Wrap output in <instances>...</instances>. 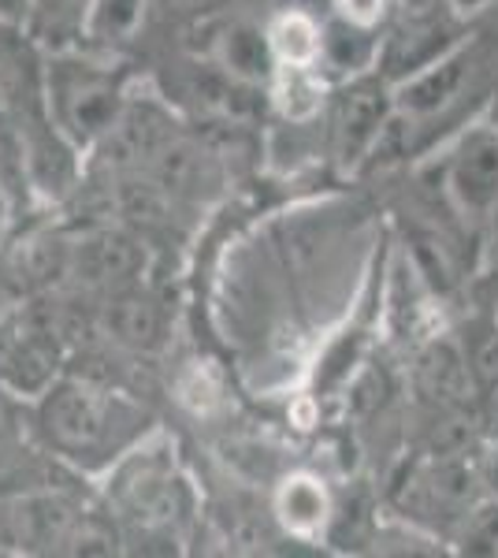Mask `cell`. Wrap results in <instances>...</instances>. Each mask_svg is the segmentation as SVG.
Instances as JSON below:
<instances>
[{
	"label": "cell",
	"instance_id": "cell-1",
	"mask_svg": "<svg viewBox=\"0 0 498 558\" xmlns=\"http://www.w3.org/2000/svg\"><path fill=\"white\" fill-rule=\"evenodd\" d=\"M49 101L57 131L71 146H97L123 112V89L112 71L60 57L49 71Z\"/></svg>",
	"mask_w": 498,
	"mask_h": 558
},
{
	"label": "cell",
	"instance_id": "cell-2",
	"mask_svg": "<svg viewBox=\"0 0 498 558\" xmlns=\"http://www.w3.org/2000/svg\"><path fill=\"white\" fill-rule=\"evenodd\" d=\"M394 116V86L387 78L357 75L350 78L347 89L335 101V160H339L347 172L357 165H365L376 153L379 138H384L387 123Z\"/></svg>",
	"mask_w": 498,
	"mask_h": 558
},
{
	"label": "cell",
	"instance_id": "cell-3",
	"mask_svg": "<svg viewBox=\"0 0 498 558\" xmlns=\"http://www.w3.org/2000/svg\"><path fill=\"white\" fill-rule=\"evenodd\" d=\"M41 425L49 439L71 454L101 451L116 428V402L83 384H57L45 391Z\"/></svg>",
	"mask_w": 498,
	"mask_h": 558
},
{
	"label": "cell",
	"instance_id": "cell-4",
	"mask_svg": "<svg viewBox=\"0 0 498 558\" xmlns=\"http://www.w3.org/2000/svg\"><path fill=\"white\" fill-rule=\"evenodd\" d=\"M447 194L465 220L498 213V128H476L447 160Z\"/></svg>",
	"mask_w": 498,
	"mask_h": 558
},
{
	"label": "cell",
	"instance_id": "cell-5",
	"mask_svg": "<svg viewBox=\"0 0 498 558\" xmlns=\"http://www.w3.org/2000/svg\"><path fill=\"white\" fill-rule=\"evenodd\" d=\"M473 60H476L473 45H465V41L450 45V49L442 52L439 60H432L428 68H421V71H413V75L391 83L394 86V108L416 123L447 112V108L461 97L469 75H473Z\"/></svg>",
	"mask_w": 498,
	"mask_h": 558
},
{
	"label": "cell",
	"instance_id": "cell-6",
	"mask_svg": "<svg viewBox=\"0 0 498 558\" xmlns=\"http://www.w3.org/2000/svg\"><path fill=\"white\" fill-rule=\"evenodd\" d=\"M175 138V128L157 105H123L120 120L112 123V131L105 134L97 146H105L108 160L120 168H138L153 165L160 149Z\"/></svg>",
	"mask_w": 498,
	"mask_h": 558
},
{
	"label": "cell",
	"instance_id": "cell-7",
	"mask_svg": "<svg viewBox=\"0 0 498 558\" xmlns=\"http://www.w3.org/2000/svg\"><path fill=\"white\" fill-rule=\"evenodd\" d=\"M216 68L250 86L271 83L279 60H276V52H271L268 31H260V26L250 20H231L216 34Z\"/></svg>",
	"mask_w": 498,
	"mask_h": 558
},
{
	"label": "cell",
	"instance_id": "cell-8",
	"mask_svg": "<svg viewBox=\"0 0 498 558\" xmlns=\"http://www.w3.org/2000/svg\"><path fill=\"white\" fill-rule=\"evenodd\" d=\"M331 492L320 476L291 473L276 492V521L297 539H316L331 521Z\"/></svg>",
	"mask_w": 498,
	"mask_h": 558
},
{
	"label": "cell",
	"instance_id": "cell-9",
	"mask_svg": "<svg viewBox=\"0 0 498 558\" xmlns=\"http://www.w3.org/2000/svg\"><path fill=\"white\" fill-rule=\"evenodd\" d=\"M458 45L450 31L439 20H413L394 34L391 45H379V60H384V78L398 83V78L413 75V71L428 68L442 52Z\"/></svg>",
	"mask_w": 498,
	"mask_h": 558
},
{
	"label": "cell",
	"instance_id": "cell-10",
	"mask_svg": "<svg viewBox=\"0 0 498 558\" xmlns=\"http://www.w3.org/2000/svg\"><path fill=\"white\" fill-rule=\"evenodd\" d=\"M335 75H347V78H357L365 75L368 68L379 64V38L376 31L368 26H357L342 15H335L320 26V60Z\"/></svg>",
	"mask_w": 498,
	"mask_h": 558
},
{
	"label": "cell",
	"instance_id": "cell-11",
	"mask_svg": "<svg viewBox=\"0 0 498 558\" xmlns=\"http://www.w3.org/2000/svg\"><path fill=\"white\" fill-rule=\"evenodd\" d=\"M271 105L294 128H305L320 116L324 108V78L316 75V68H297V64H279L271 75Z\"/></svg>",
	"mask_w": 498,
	"mask_h": 558
},
{
	"label": "cell",
	"instance_id": "cell-12",
	"mask_svg": "<svg viewBox=\"0 0 498 558\" xmlns=\"http://www.w3.org/2000/svg\"><path fill=\"white\" fill-rule=\"evenodd\" d=\"M89 12L94 0H31V31L52 49L68 52L89 31Z\"/></svg>",
	"mask_w": 498,
	"mask_h": 558
},
{
	"label": "cell",
	"instance_id": "cell-13",
	"mask_svg": "<svg viewBox=\"0 0 498 558\" xmlns=\"http://www.w3.org/2000/svg\"><path fill=\"white\" fill-rule=\"evenodd\" d=\"M153 0H94L86 38L105 49H123L142 34Z\"/></svg>",
	"mask_w": 498,
	"mask_h": 558
},
{
	"label": "cell",
	"instance_id": "cell-14",
	"mask_svg": "<svg viewBox=\"0 0 498 558\" xmlns=\"http://www.w3.org/2000/svg\"><path fill=\"white\" fill-rule=\"evenodd\" d=\"M108 331L126 347H153L160 336V310L157 302L138 291H120L105 310Z\"/></svg>",
	"mask_w": 498,
	"mask_h": 558
},
{
	"label": "cell",
	"instance_id": "cell-15",
	"mask_svg": "<svg viewBox=\"0 0 498 558\" xmlns=\"http://www.w3.org/2000/svg\"><path fill=\"white\" fill-rule=\"evenodd\" d=\"M268 41L279 64L316 68L320 60V23L309 12H283L268 26Z\"/></svg>",
	"mask_w": 498,
	"mask_h": 558
},
{
	"label": "cell",
	"instance_id": "cell-16",
	"mask_svg": "<svg viewBox=\"0 0 498 558\" xmlns=\"http://www.w3.org/2000/svg\"><path fill=\"white\" fill-rule=\"evenodd\" d=\"M469 365L450 343H436L421 357V387L436 399H458L465 391Z\"/></svg>",
	"mask_w": 498,
	"mask_h": 558
},
{
	"label": "cell",
	"instance_id": "cell-17",
	"mask_svg": "<svg viewBox=\"0 0 498 558\" xmlns=\"http://www.w3.org/2000/svg\"><path fill=\"white\" fill-rule=\"evenodd\" d=\"M71 525H75V518L52 499L23 502L20 514H15V529H20L23 544H60V539H68Z\"/></svg>",
	"mask_w": 498,
	"mask_h": 558
},
{
	"label": "cell",
	"instance_id": "cell-18",
	"mask_svg": "<svg viewBox=\"0 0 498 558\" xmlns=\"http://www.w3.org/2000/svg\"><path fill=\"white\" fill-rule=\"evenodd\" d=\"M175 395H179V402H183L186 410L212 413L216 407H220V399H223L220 373H216L212 365H205V362L186 365L183 373H179V380H175Z\"/></svg>",
	"mask_w": 498,
	"mask_h": 558
},
{
	"label": "cell",
	"instance_id": "cell-19",
	"mask_svg": "<svg viewBox=\"0 0 498 558\" xmlns=\"http://www.w3.org/2000/svg\"><path fill=\"white\" fill-rule=\"evenodd\" d=\"M134 265V254H131V242L123 239H97L89 242V254H86V268L94 279H116V276H126Z\"/></svg>",
	"mask_w": 498,
	"mask_h": 558
},
{
	"label": "cell",
	"instance_id": "cell-20",
	"mask_svg": "<svg viewBox=\"0 0 498 558\" xmlns=\"http://www.w3.org/2000/svg\"><path fill=\"white\" fill-rule=\"evenodd\" d=\"M413 268L416 276L424 279V283L432 287V291H447L450 283H454V272H450V260L442 254V242L436 239H413Z\"/></svg>",
	"mask_w": 498,
	"mask_h": 558
},
{
	"label": "cell",
	"instance_id": "cell-21",
	"mask_svg": "<svg viewBox=\"0 0 498 558\" xmlns=\"http://www.w3.org/2000/svg\"><path fill=\"white\" fill-rule=\"evenodd\" d=\"M52 357L45 354L38 343H23L20 354L12 357V384L23 387V391H49V376H52Z\"/></svg>",
	"mask_w": 498,
	"mask_h": 558
},
{
	"label": "cell",
	"instance_id": "cell-22",
	"mask_svg": "<svg viewBox=\"0 0 498 558\" xmlns=\"http://www.w3.org/2000/svg\"><path fill=\"white\" fill-rule=\"evenodd\" d=\"M465 544H469V551L498 555V495L465 514Z\"/></svg>",
	"mask_w": 498,
	"mask_h": 558
},
{
	"label": "cell",
	"instance_id": "cell-23",
	"mask_svg": "<svg viewBox=\"0 0 498 558\" xmlns=\"http://www.w3.org/2000/svg\"><path fill=\"white\" fill-rule=\"evenodd\" d=\"M335 15H342V20H350L357 26H368V31H376L379 20L387 15V0H335Z\"/></svg>",
	"mask_w": 498,
	"mask_h": 558
},
{
	"label": "cell",
	"instance_id": "cell-24",
	"mask_svg": "<svg viewBox=\"0 0 498 558\" xmlns=\"http://www.w3.org/2000/svg\"><path fill=\"white\" fill-rule=\"evenodd\" d=\"M469 365H473V376L479 384H487V387L498 384V328L487 331L484 343H476L473 362H469Z\"/></svg>",
	"mask_w": 498,
	"mask_h": 558
},
{
	"label": "cell",
	"instance_id": "cell-25",
	"mask_svg": "<svg viewBox=\"0 0 498 558\" xmlns=\"http://www.w3.org/2000/svg\"><path fill=\"white\" fill-rule=\"evenodd\" d=\"M212 4L216 0H153V8H160V12H168V15H194Z\"/></svg>",
	"mask_w": 498,
	"mask_h": 558
},
{
	"label": "cell",
	"instance_id": "cell-26",
	"mask_svg": "<svg viewBox=\"0 0 498 558\" xmlns=\"http://www.w3.org/2000/svg\"><path fill=\"white\" fill-rule=\"evenodd\" d=\"M31 20V0H0V23L20 26Z\"/></svg>",
	"mask_w": 498,
	"mask_h": 558
},
{
	"label": "cell",
	"instance_id": "cell-27",
	"mask_svg": "<svg viewBox=\"0 0 498 558\" xmlns=\"http://www.w3.org/2000/svg\"><path fill=\"white\" fill-rule=\"evenodd\" d=\"M487 4H491V0H447V8H450L454 20H473V15L484 12Z\"/></svg>",
	"mask_w": 498,
	"mask_h": 558
},
{
	"label": "cell",
	"instance_id": "cell-28",
	"mask_svg": "<svg viewBox=\"0 0 498 558\" xmlns=\"http://www.w3.org/2000/svg\"><path fill=\"white\" fill-rule=\"evenodd\" d=\"M487 484H491V492L498 495V447L491 451V458H487Z\"/></svg>",
	"mask_w": 498,
	"mask_h": 558
}]
</instances>
